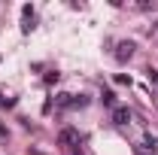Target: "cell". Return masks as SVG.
Masks as SVG:
<instances>
[{"label": "cell", "mask_w": 158, "mask_h": 155, "mask_svg": "<svg viewBox=\"0 0 158 155\" xmlns=\"http://www.w3.org/2000/svg\"><path fill=\"white\" fill-rule=\"evenodd\" d=\"M149 73V82H158V70H146Z\"/></svg>", "instance_id": "cell-7"}, {"label": "cell", "mask_w": 158, "mask_h": 155, "mask_svg": "<svg viewBox=\"0 0 158 155\" xmlns=\"http://www.w3.org/2000/svg\"><path fill=\"white\" fill-rule=\"evenodd\" d=\"M100 100H103V107H113V110H116V94H113V91H103Z\"/></svg>", "instance_id": "cell-5"}, {"label": "cell", "mask_w": 158, "mask_h": 155, "mask_svg": "<svg viewBox=\"0 0 158 155\" xmlns=\"http://www.w3.org/2000/svg\"><path fill=\"white\" fill-rule=\"evenodd\" d=\"M113 122H116V125H128V122H131V110H128V107H116V110H113Z\"/></svg>", "instance_id": "cell-3"}, {"label": "cell", "mask_w": 158, "mask_h": 155, "mask_svg": "<svg viewBox=\"0 0 158 155\" xmlns=\"http://www.w3.org/2000/svg\"><path fill=\"white\" fill-rule=\"evenodd\" d=\"M58 140H61V146H73V143H79V134L73 131V128H64Z\"/></svg>", "instance_id": "cell-4"}, {"label": "cell", "mask_w": 158, "mask_h": 155, "mask_svg": "<svg viewBox=\"0 0 158 155\" xmlns=\"http://www.w3.org/2000/svg\"><path fill=\"white\" fill-rule=\"evenodd\" d=\"M21 31H24V34L34 31V6H31V3L21 6Z\"/></svg>", "instance_id": "cell-1"}, {"label": "cell", "mask_w": 158, "mask_h": 155, "mask_svg": "<svg viewBox=\"0 0 158 155\" xmlns=\"http://www.w3.org/2000/svg\"><path fill=\"white\" fill-rule=\"evenodd\" d=\"M134 49H137V46H134L131 40H122V43L116 46V61H128L131 55H134Z\"/></svg>", "instance_id": "cell-2"}, {"label": "cell", "mask_w": 158, "mask_h": 155, "mask_svg": "<svg viewBox=\"0 0 158 155\" xmlns=\"http://www.w3.org/2000/svg\"><path fill=\"white\" fill-rule=\"evenodd\" d=\"M0 137H6V128H3V125H0Z\"/></svg>", "instance_id": "cell-8"}, {"label": "cell", "mask_w": 158, "mask_h": 155, "mask_svg": "<svg viewBox=\"0 0 158 155\" xmlns=\"http://www.w3.org/2000/svg\"><path fill=\"white\" fill-rule=\"evenodd\" d=\"M116 82H118V85H131V76H125V73H118V76H116Z\"/></svg>", "instance_id": "cell-6"}]
</instances>
